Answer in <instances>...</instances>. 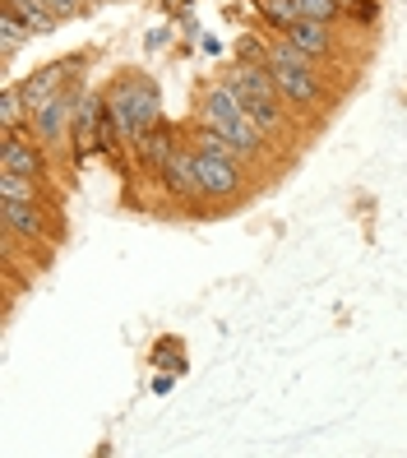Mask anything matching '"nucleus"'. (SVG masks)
I'll return each instance as SVG.
<instances>
[{
  "instance_id": "1",
  "label": "nucleus",
  "mask_w": 407,
  "mask_h": 458,
  "mask_svg": "<svg viewBox=\"0 0 407 458\" xmlns=\"http://www.w3.org/2000/svg\"><path fill=\"white\" fill-rule=\"evenodd\" d=\"M190 153H195V172H199V191H204V204H236L241 195H246V157H241L223 134H213L204 125H195V134H190Z\"/></svg>"
},
{
  "instance_id": "2",
  "label": "nucleus",
  "mask_w": 407,
  "mask_h": 458,
  "mask_svg": "<svg viewBox=\"0 0 407 458\" xmlns=\"http://www.w3.org/2000/svg\"><path fill=\"white\" fill-rule=\"evenodd\" d=\"M264 65H268V74H274V84H278V93H283L287 106H301V112H310V116H324V112L334 106L329 89H324L319 61L306 56L301 47H292L287 38H274V42H268Z\"/></svg>"
},
{
  "instance_id": "3",
  "label": "nucleus",
  "mask_w": 407,
  "mask_h": 458,
  "mask_svg": "<svg viewBox=\"0 0 407 458\" xmlns=\"http://www.w3.org/2000/svg\"><path fill=\"white\" fill-rule=\"evenodd\" d=\"M195 125L223 134V140H227L241 157H246V163H250V157H264V148H268V130H264L255 116H246V106L236 102V93L223 84V79H213V84L199 93Z\"/></svg>"
},
{
  "instance_id": "4",
  "label": "nucleus",
  "mask_w": 407,
  "mask_h": 458,
  "mask_svg": "<svg viewBox=\"0 0 407 458\" xmlns=\"http://www.w3.org/2000/svg\"><path fill=\"white\" fill-rule=\"evenodd\" d=\"M223 84L236 93V102L246 106V116H255L268 140H283V134L292 130V106L283 102L274 74H268V65H250V61H232L223 70Z\"/></svg>"
},
{
  "instance_id": "5",
  "label": "nucleus",
  "mask_w": 407,
  "mask_h": 458,
  "mask_svg": "<svg viewBox=\"0 0 407 458\" xmlns=\"http://www.w3.org/2000/svg\"><path fill=\"white\" fill-rule=\"evenodd\" d=\"M106 112L116 116V125L125 134V148H134L140 134L162 121V102H157L153 79L148 74H116L112 84H106Z\"/></svg>"
},
{
  "instance_id": "6",
  "label": "nucleus",
  "mask_w": 407,
  "mask_h": 458,
  "mask_svg": "<svg viewBox=\"0 0 407 458\" xmlns=\"http://www.w3.org/2000/svg\"><path fill=\"white\" fill-rule=\"evenodd\" d=\"M79 102H84V93H79V89H65L61 98H51L42 112H33L29 130L47 144L51 157H70V148H74V116H79Z\"/></svg>"
},
{
  "instance_id": "7",
  "label": "nucleus",
  "mask_w": 407,
  "mask_h": 458,
  "mask_svg": "<svg viewBox=\"0 0 407 458\" xmlns=\"http://www.w3.org/2000/svg\"><path fill=\"white\" fill-rule=\"evenodd\" d=\"M0 227L10 236L29 241V246H56L61 241V223H56V208H47L38 199H5L0 195Z\"/></svg>"
},
{
  "instance_id": "8",
  "label": "nucleus",
  "mask_w": 407,
  "mask_h": 458,
  "mask_svg": "<svg viewBox=\"0 0 407 458\" xmlns=\"http://www.w3.org/2000/svg\"><path fill=\"white\" fill-rule=\"evenodd\" d=\"M0 172H19V176L51 181V153H47V144L38 140L29 125L0 134Z\"/></svg>"
},
{
  "instance_id": "9",
  "label": "nucleus",
  "mask_w": 407,
  "mask_h": 458,
  "mask_svg": "<svg viewBox=\"0 0 407 458\" xmlns=\"http://www.w3.org/2000/svg\"><path fill=\"white\" fill-rule=\"evenodd\" d=\"M157 185H162V195H167L172 204H181V208H199V204H204L199 172H195V153H190V144H176V148H172V157L157 167Z\"/></svg>"
},
{
  "instance_id": "10",
  "label": "nucleus",
  "mask_w": 407,
  "mask_h": 458,
  "mask_svg": "<svg viewBox=\"0 0 407 458\" xmlns=\"http://www.w3.org/2000/svg\"><path fill=\"white\" fill-rule=\"evenodd\" d=\"M84 65V56H65V61H51V65H42L38 74H29L23 79V102H29V112H42V106L51 102V98H61L65 89H70V79H74V70Z\"/></svg>"
},
{
  "instance_id": "11",
  "label": "nucleus",
  "mask_w": 407,
  "mask_h": 458,
  "mask_svg": "<svg viewBox=\"0 0 407 458\" xmlns=\"http://www.w3.org/2000/svg\"><path fill=\"white\" fill-rule=\"evenodd\" d=\"M102 112H106V93H84L74 116V163H84L89 153H102Z\"/></svg>"
},
{
  "instance_id": "12",
  "label": "nucleus",
  "mask_w": 407,
  "mask_h": 458,
  "mask_svg": "<svg viewBox=\"0 0 407 458\" xmlns=\"http://www.w3.org/2000/svg\"><path fill=\"white\" fill-rule=\"evenodd\" d=\"M176 144H181L176 125H172L167 116H162V121H157L153 130H144V134H140V144H134L130 153H134V163H140L144 172H153V176H157V167H162V163H167V157H172V148H176Z\"/></svg>"
},
{
  "instance_id": "13",
  "label": "nucleus",
  "mask_w": 407,
  "mask_h": 458,
  "mask_svg": "<svg viewBox=\"0 0 407 458\" xmlns=\"http://www.w3.org/2000/svg\"><path fill=\"white\" fill-rule=\"evenodd\" d=\"M329 29H334V23H315V19H292L287 29L278 33V38H287L292 47H301L306 56L324 61V56H334V47H338V38H334Z\"/></svg>"
},
{
  "instance_id": "14",
  "label": "nucleus",
  "mask_w": 407,
  "mask_h": 458,
  "mask_svg": "<svg viewBox=\"0 0 407 458\" xmlns=\"http://www.w3.org/2000/svg\"><path fill=\"white\" fill-rule=\"evenodd\" d=\"M5 5H10V10L23 19V29H29L33 38H51V33L61 29V19L51 14V10L42 5V0H5Z\"/></svg>"
},
{
  "instance_id": "15",
  "label": "nucleus",
  "mask_w": 407,
  "mask_h": 458,
  "mask_svg": "<svg viewBox=\"0 0 407 458\" xmlns=\"http://www.w3.org/2000/svg\"><path fill=\"white\" fill-rule=\"evenodd\" d=\"M47 185H51V181L19 176V172H0V195H5V199H38V204H51Z\"/></svg>"
},
{
  "instance_id": "16",
  "label": "nucleus",
  "mask_w": 407,
  "mask_h": 458,
  "mask_svg": "<svg viewBox=\"0 0 407 458\" xmlns=\"http://www.w3.org/2000/svg\"><path fill=\"white\" fill-rule=\"evenodd\" d=\"M33 121V112H29V102H23V89L14 84H5V93H0V130H23Z\"/></svg>"
},
{
  "instance_id": "17",
  "label": "nucleus",
  "mask_w": 407,
  "mask_h": 458,
  "mask_svg": "<svg viewBox=\"0 0 407 458\" xmlns=\"http://www.w3.org/2000/svg\"><path fill=\"white\" fill-rule=\"evenodd\" d=\"M29 38H33V33L23 29V19H19L10 5H0V61L10 65V61H14V51L29 42Z\"/></svg>"
},
{
  "instance_id": "18",
  "label": "nucleus",
  "mask_w": 407,
  "mask_h": 458,
  "mask_svg": "<svg viewBox=\"0 0 407 458\" xmlns=\"http://www.w3.org/2000/svg\"><path fill=\"white\" fill-rule=\"evenodd\" d=\"M148 366H162V370H172V375H185L190 370V357H185V347H181V338H157L153 347H148Z\"/></svg>"
},
{
  "instance_id": "19",
  "label": "nucleus",
  "mask_w": 407,
  "mask_h": 458,
  "mask_svg": "<svg viewBox=\"0 0 407 458\" xmlns=\"http://www.w3.org/2000/svg\"><path fill=\"white\" fill-rule=\"evenodd\" d=\"M296 14L315 23H343V0H296Z\"/></svg>"
},
{
  "instance_id": "20",
  "label": "nucleus",
  "mask_w": 407,
  "mask_h": 458,
  "mask_svg": "<svg viewBox=\"0 0 407 458\" xmlns=\"http://www.w3.org/2000/svg\"><path fill=\"white\" fill-rule=\"evenodd\" d=\"M343 19H352L357 29H370L379 19V0H343Z\"/></svg>"
},
{
  "instance_id": "21",
  "label": "nucleus",
  "mask_w": 407,
  "mask_h": 458,
  "mask_svg": "<svg viewBox=\"0 0 407 458\" xmlns=\"http://www.w3.org/2000/svg\"><path fill=\"white\" fill-rule=\"evenodd\" d=\"M264 56H268V42H259V38H241V42H236V61L264 65Z\"/></svg>"
},
{
  "instance_id": "22",
  "label": "nucleus",
  "mask_w": 407,
  "mask_h": 458,
  "mask_svg": "<svg viewBox=\"0 0 407 458\" xmlns=\"http://www.w3.org/2000/svg\"><path fill=\"white\" fill-rule=\"evenodd\" d=\"M42 5H47L51 14H56L61 23H65V19H79V14H84V0H42Z\"/></svg>"
},
{
  "instance_id": "23",
  "label": "nucleus",
  "mask_w": 407,
  "mask_h": 458,
  "mask_svg": "<svg viewBox=\"0 0 407 458\" xmlns=\"http://www.w3.org/2000/svg\"><path fill=\"white\" fill-rule=\"evenodd\" d=\"M172 385H176V375H172V370H162L157 380H153V394H172Z\"/></svg>"
}]
</instances>
